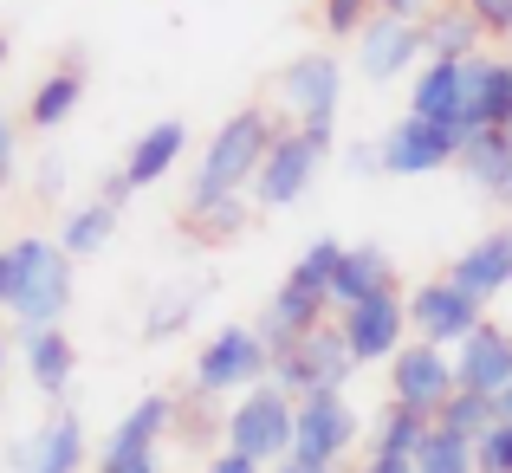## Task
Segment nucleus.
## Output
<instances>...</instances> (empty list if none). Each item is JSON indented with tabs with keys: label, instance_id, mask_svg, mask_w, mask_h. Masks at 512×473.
I'll list each match as a JSON object with an SVG mask.
<instances>
[{
	"label": "nucleus",
	"instance_id": "1",
	"mask_svg": "<svg viewBox=\"0 0 512 473\" xmlns=\"http://www.w3.org/2000/svg\"><path fill=\"white\" fill-rule=\"evenodd\" d=\"M338 260H344V240H312V247L292 260V273L279 279V292L260 305V344L273 350H292L299 337H312L318 324H331V279H338Z\"/></svg>",
	"mask_w": 512,
	"mask_h": 473
},
{
	"label": "nucleus",
	"instance_id": "2",
	"mask_svg": "<svg viewBox=\"0 0 512 473\" xmlns=\"http://www.w3.org/2000/svg\"><path fill=\"white\" fill-rule=\"evenodd\" d=\"M286 137L279 111L266 104H240L221 130L208 137V156L195 162V182H188V201H214V195H247L260 162L273 156V143Z\"/></svg>",
	"mask_w": 512,
	"mask_h": 473
},
{
	"label": "nucleus",
	"instance_id": "3",
	"mask_svg": "<svg viewBox=\"0 0 512 473\" xmlns=\"http://www.w3.org/2000/svg\"><path fill=\"white\" fill-rule=\"evenodd\" d=\"M13 260H20V273H13V305L7 312L20 318V331H52L65 312H72V253L59 247V240H13Z\"/></svg>",
	"mask_w": 512,
	"mask_h": 473
},
{
	"label": "nucleus",
	"instance_id": "4",
	"mask_svg": "<svg viewBox=\"0 0 512 473\" xmlns=\"http://www.w3.org/2000/svg\"><path fill=\"white\" fill-rule=\"evenodd\" d=\"M292 428H299V402L266 376L260 389H247V396L227 409V448L273 473L279 461H292Z\"/></svg>",
	"mask_w": 512,
	"mask_h": 473
},
{
	"label": "nucleus",
	"instance_id": "5",
	"mask_svg": "<svg viewBox=\"0 0 512 473\" xmlns=\"http://www.w3.org/2000/svg\"><path fill=\"white\" fill-rule=\"evenodd\" d=\"M273 376V350L253 324H221L195 357V396H247Z\"/></svg>",
	"mask_w": 512,
	"mask_h": 473
},
{
	"label": "nucleus",
	"instance_id": "6",
	"mask_svg": "<svg viewBox=\"0 0 512 473\" xmlns=\"http://www.w3.org/2000/svg\"><path fill=\"white\" fill-rule=\"evenodd\" d=\"M350 376H357V357H350V344H344L338 318H331V324H318L312 337H299L292 350H279V357H273V383L286 389L292 402L325 396V389H344Z\"/></svg>",
	"mask_w": 512,
	"mask_h": 473
},
{
	"label": "nucleus",
	"instance_id": "7",
	"mask_svg": "<svg viewBox=\"0 0 512 473\" xmlns=\"http://www.w3.org/2000/svg\"><path fill=\"white\" fill-rule=\"evenodd\" d=\"M331 143H338V130H299L292 124L286 137L273 143V156L260 162V175H253V208H292V201L312 188V175L325 169Z\"/></svg>",
	"mask_w": 512,
	"mask_h": 473
},
{
	"label": "nucleus",
	"instance_id": "8",
	"mask_svg": "<svg viewBox=\"0 0 512 473\" xmlns=\"http://www.w3.org/2000/svg\"><path fill=\"white\" fill-rule=\"evenodd\" d=\"M480 324H487V305L467 299L454 279H422V286L409 292V331H415V344L461 350Z\"/></svg>",
	"mask_w": 512,
	"mask_h": 473
},
{
	"label": "nucleus",
	"instance_id": "9",
	"mask_svg": "<svg viewBox=\"0 0 512 473\" xmlns=\"http://www.w3.org/2000/svg\"><path fill=\"white\" fill-rule=\"evenodd\" d=\"M357 409H350L344 389H325V396L299 402V428H292V461L299 467H338L350 448H357Z\"/></svg>",
	"mask_w": 512,
	"mask_h": 473
},
{
	"label": "nucleus",
	"instance_id": "10",
	"mask_svg": "<svg viewBox=\"0 0 512 473\" xmlns=\"http://www.w3.org/2000/svg\"><path fill=\"white\" fill-rule=\"evenodd\" d=\"M454 389H461L454 350H435V344H415L409 337V344L389 357V402H409V409L428 415V422L454 402Z\"/></svg>",
	"mask_w": 512,
	"mask_h": 473
},
{
	"label": "nucleus",
	"instance_id": "11",
	"mask_svg": "<svg viewBox=\"0 0 512 473\" xmlns=\"http://www.w3.org/2000/svg\"><path fill=\"white\" fill-rule=\"evenodd\" d=\"M279 98L292 104L299 130H338V98H344V65L331 52H299L279 72Z\"/></svg>",
	"mask_w": 512,
	"mask_h": 473
},
{
	"label": "nucleus",
	"instance_id": "12",
	"mask_svg": "<svg viewBox=\"0 0 512 473\" xmlns=\"http://www.w3.org/2000/svg\"><path fill=\"white\" fill-rule=\"evenodd\" d=\"M376 156H383V175H435V169H448V162L461 156V130L428 124V117L402 111L396 124L383 130Z\"/></svg>",
	"mask_w": 512,
	"mask_h": 473
},
{
	"label": "nucleus",
	"instance_id": "13",
	"mask_svg": "<svg viewBox=\"0 0 512 473\" xmlns=\"http://www.w3.org/2000/svg\"><path fill=\"white\" fill-rule=\"evenodd\" d=\"M338 331H344V344H350L357 363H389L409 344V299H402V292L363 299V305H350V312H338Z\"/></svg>",
	"mask_w": 512,
	"mask_h": 473
},
{
	"label": "nucleus",
	"instance_id": "14",
	"mask_svg": "<svg viewBox=\"0 0 512 473\" xmlns=\"http://www.w3.org/2000/svg\"><path fill=\"white\" fill-rule=\"evenodd\" d=\"M467 130H512V59H474L461 65V137Z\"/></svg>",
	"mask_w": 512,
	"mask_h": 473
},
{
	"label": "nucleus",
	"instance_id": "15",
	"mask_svg": "<svg viewBox=\"0 0 512 473\" xmlns=\"http://www.w3.org/2000/svg\"><path fill=\"white\" fill-rule=\"evenodd\" d=\"M415 52H428L422 26L389 20V13H370V20H363V33H357V65H363V78H370V85H389V78L415 72Z\"/></svg>",
	"mask_w": 512,
	"mask_h": 473
},
{
	"label": "nucleus",
	"instance_id": "16",
	"mask_svg": "<svg viewBox=\"0 0 512 473\" xmlns=\"http://www.w3.org/2000/svg\"><path fill=\"white\" fill-rule=\"evenodd\" d=\"M78 467H85V422H78V409H52L13 448V473H78Z\"/></svg>",
	"mask_w": 512,
	"mask_h": 473
},
{
	"label": "nucleus",
	"instance_id": "17",
	"mask_svg": "<svg viewBox=\"0 0 512 473\" xmlns=\"http://www.w3.org/2000/svg\"><path fill=\"white\" fill-rule=\"evenodd\" d=\"M454 376H461V389L500 402V389L512 383V331H506V324H493V318L480 324V331L454 350Z\"/></svg>",
	"mask_w": 512,
	"mask_h": 473
},
{
	"label": "nucleus",
	"instance_id": "18",
	"mask_svg": "<svg viewBox=\"0 0 512 473\" xmlns=\"http://www.w3.org/2000/svg\"><path fill=\"white\" fill-rule=\"evenodd\" d=\"M441 279H454V286L467 292V299H500V292L512 286V227H493V234H480L474 247L461 253V260H448V273Z\"/></svg>",
	"mask_w": 512,
	"mask_h": 473
},
{
	"label": "nucleus",
	"instance_id": "19",
	"mask_svg": "<svg viewBox=\"0 0 512 473\" xmlns=\"http://www.w3.org/2000/svg\"><path fill=\"white\" fill-rule=\"evenodd\" d=\"M175 409H182V402L163 396V389H156V396H143L130 415H117V428L104 435V454H98V461H143V454H156V441L175 428Z\"/></svg>",
	"mask_w": 512,
	"mask_h": 473
},
{
	"label": "nucleus",
	"instance_id": "20",
	"mask_svg": "<svg viewBox=\"0 0 512 473\" xmlns=\"http://www.w3.org/2000/svg\"><path fill=\"white\" fill-rule=\"evenodd\" d=\"M383 292H396V260L383 247H344L338 279H331V312H350V305L383 299Z\"/></svg>",
	"mask_w": 512,
	"mask_h": 473
},
{
	"label": "nucleus",
	"instance_id": "21",
	"mask_svg": "<svg viewBox=\"0 0 512 473\" xmlns=\"http://www.w3.org/2000/svg\"><path fill=\"white\" fill-rule=\"evenodd\" d=\"M454 162H461V175L480 195H493V201L512 195V130H467Z\"/></svg>",
	"mask_w": 512,
	"mask_h": 473
},
{
	"label": "nucleus",
	"instance_id": "22",
	"mask_svg": "<svg viewBox=\"0 0 512 473\" xmlns=\"http://www.w3.org/2000/svg\"><path fill=\"white\" fill-rule=\"evenodd\" d=\"M20 344H26V376H33V389L59 402L65 389H72V376H78V344L59 331V324H52V331H20Z\"/></svg>",
	"mask_w": 512,
	"mask_h": 473
},
{
	"label": "nucleus",
	"instance_id": "23",
	"mask_svg": "<svg viewBox=\"0 0 512 473\" xmlns=\"http://www.w3.org/2000/svg\"><path fill=\"white\" fill-rule=\"evenodd\" d=\"M78 98H85V52H65V59L39 78L33 104H26V124L33 130H59L65 117L78 111Z\"/></svg>",
	"mask_w": 512,
	"mask_h": 473
},
{
	"label": "nucleus",
	"instance_id": "24",
	"mask_svg": "<svg viewBox=\"0 0 512 473\" xmlns=\"http://www.w3.org/2000/svg\"><path fill=\"white\" fill-rule=\"evenodd\" d=\"M428 415H415L409 402H383V409L370 415V428H363V448H370V461H415V448L428 441Z\"/></svg>",
	"mask_w": 512,
	"mask_h": 473
},
{
	"label": "nucleus",
	"instance_id": "25",
	"mask_svg": "<svg viewBox=\"0 0 512 473\" xmlns=\"http://www.w3.org/2000/svg\"><path fill=\"white\" fill-rule=\"evenodd\" d=\"M188 150V130L175 124V117H163V124H150L137 143H130V156H124V182H130V195L137 188H150V182H163V175L182 162Z\"/></svg>",
	"mask_w": 512,
	"mask_h": 473
},
{
	"label": "nucleus",
	"instance_id": "26",
	"mask_svg": "<svg viewBox=\"0 0 512 473\" xmlns=\"http://www.w3.org/2000/svg\"><path fill=\"white\" fill-rule=\"evenodd\" d=\"M461 65H467V59H422L409 111H415V117H428V124L461 130Z\"/></svg>",
	"mask_w": 512,
	"mask_h": 473
},
{
	"label": "nucleus",
	"instance_id": "27",
	"mask_svg": "<svg viewBox=\"0 0 512 473\" xmlns=\"http://www.w3.org/2000/svg\"><path fill=\"white\" fill-rule=\"evenodd\" d=\"M422 39H428V59H474L487 26L467 13V0H441L435 13L422 20Z\"/></svg>",
	"mask_w": 512,
	"mask_h": 473
},
{
	"label": "nucleus",
	"instance_id": "28",
	"mask_svg": "<svg viewBox=\"0 0 512 473\" xmlns=\"http://www.w3.org/2000/svg\"><path fill=\"white\" fill-rule=\"evenodd\" d=\"M247 221H253V201H247V195L182 201V234L195 240V247H221V240H234V234H240Z\"/></svg>",
	"mask_w": 512,
	"mask_h": 473
},
{
	"label": "nucleus",
	"instance_id": "29",
	"mask_svg": "<svg viewBox=\"0 0 512 473\" xmlns=\"http://www.w3.org/2000/svg\"><path fill=\"white\" fill-rule=\"evenodd\" d=\"M117 221H124V208L98 195V201H85V208H72V214H65L59 247L72 253V260H91V253H104V240L117 234Z\"/></svg>",
	"mask_w": 512,
	"mask_h": 473
},
{
	"label": "nucleus",
	"instance_id": "30",
	"mask_svg": "<svg viewBox=\"0 0 512 473\" xmlns=\"http://www.w3.org/2000/svg\"><path fill=\"white\" fill-rule=\"evenodd\" d=\"M493 422H500V402H493V396H474V389H454V402L435 415V428H448V435H467V441H480Z\"/></svg>",
	"mask_w": 512,
	"mask_h": 473
},
{
	"label": "nucleus",
	"instance_id": "31",
	"mask_svg": "<svg viewBox=\"0 0 512 473\" xmlns=\"http://www.w3.org/2000/svg\"><path fill=\"white\" fill-rule=\"evenodd\" d=\"M415 473H474V441L448 435V428H428V441L415 448Z\"/></svg>",
	"mask_w": 512,
	"mask_h": 473
},
{
	"label": "nucleus",
	"instance_id": "32",
	"mask_svg": "<svg viewBox=\"0 0 512 473\" xmlns=\"http://www.w3.org/2000/svg\"><path fill=\"white\" fill-rule=\"evenodd\" d=\"M195 305H201V286L195 292H175V299H163V305H150V318H143V344H163V337H175L188 318H195Z\"/></svg>",
	"mask_w": 512,
	"mask_h": 473
},
{
	"label": "nucleus",
	"instance_id": "33",
	"mask_svg": "<svg viewBox=\"0 0 512 473\" xmlns=\"http://www.w3.org/2000/svg\"><path fill=\"white\" fill-rule=\"evenodd\" d=\"M474 473H512V422H493L474 441Z\"/></svg>",
	"mask_w": 512,
	"mask_h": 473
},
{
	"label": "nucleus",
	"instance_id": "34",
	"mask_svg": "<svg viewBox=\"0 0 512 473\" xmlns=\"http://www.w3.org/2000/svg\"><path fill=\"white\" fill-rule=\"evenodd\" d=\"M318 13H325V33H331V39H357L363 20L376 13V0H325Z\"/></svg>",
	"mask_w": 512,
	"mask_h": 473
},
{
	"label": "nucleus",
	"instance_id": "35",
	"mask_svg": "<svg viewBox=\"0 0 512 473\" xmlns=\"http://www.w3.org/2000/svg\"><path fill=\"white\" fill-rule=\"evenodd\" d=\"M467 13L487 26V39H512V0H467Z\"/></svg>",
	"mask_w": 512,
	"mask_h": 473
},
{
	"label": "nucleus",
	"instance_id": "36",
	"mask_svg": "<svg viewBox=\"0 0 512 473\" xmlns=\"http://www.w3.org/2000/svg\"><path fill=\"white\" fill-rule=\"evenodd\" d=\"M435 7H441V0H376V13H389V20H409V26H422Z\"/></svg>",
	"mask_w": 512,
	"mask_h": 473
},
{
	"label": "nucleus",
	"instance_id": "37",
	"mask_svg": "<svg viewBox=\"0 0 512 473\" xmlns=\"http://www.w3.org/2000/svg\"><path fill=\"white\" fill-rule=\"evenodd\" d=\"M208 473H260V461H247V454L221 448V454H208Z\"/></svg>",
	"mask_w": 512,
	"mask_h": 473
},
{
	"label": "nucleus",
	"instance_id": "38",
	"mask_svg": "<svg viewBox=\"0 0 512 473\" xmlns=\"http://www.w3.org/2000/svg\"><path fill=\"white\" fill-rule=\"evenodd\" d=\"M13 273H20V260H13V247H0V312L13 305Z\"/></svg>",
	"mask_w": 512,
	"mask_h": 473
},
{
	"label": "nucleus",
	"instance_id": "39",
	"mask_svg": "<svg viewBox=\"0 0 512 473\" xmlns=\"http://www.w3.org/2000/svg\"><path fill=\"white\" fill-rule=\"evenodd\" d=\"M98 473H163L156 454H143V461H98Z\"/></svg>",
	"mask_w": 512,
	"mask_h": 473
},
{
	"label": "nucleus",
	"instance_id": "40",
	"mask_svg": "<svg viewBox=\"0 0 512 473\" xmlns=\"http://www.w3.org/2000/svg\"><path fill=\"white\" fill-rule=\"evenodd\" d=\"M7 175H13V124L0 117V182H7Z\"/></svg>",
	"mask_w": 512,
	"mask_h": 473
},
{
	"label": "nucleus",
	"instance_id": "41",
	"mask_svg": "<svg viewBox=\"0 0 512 473\" xmlns=\"http://www.w3.org/2000/svg\"><path fill=\"white\" fill-rule=\"evenodd\" d=\"M357 473H415V461H363Z\"/></svg>",
	"mask_w": 512,
	"mask_h": 473
},
{
	"label": "nucleus",
	"instance_id": "42",
	"mask_svg": "<svg viewBox=\"0 0 512 473\" xmlns=\"http://www.w3.org/2000/svg\"><path fill=\"white\" fill-rule=\"evenodd\" d=\"M500 422H512V383L500 389Z\"/></svg>",
	"mask_w": 512,
	"mask_h": 473
},
{
	"label": "nucleus",
	"instance_id": "43",
	"mask_svg": "<svg viewBox=\"0 0 512 473\" xmlns=\"http://www.w3.org/2000/svg\"><path fill=\"white\" fill-rule=\"evenodd\" d=\"M273 473H325V467H299V461H279Z\"/></svg>",
	"mask_w": 512,
	"mask_h": 473
},
{
	"label": "nucleus",
	"instance_id": "44",
	"mask_svg": "<svg viewBox=\"0 0 512 473\" xmlns=\"http://www.w3.org/2000/svg\"><path fill=\"white\" fill-rule=\"evenodd\" d=\"M0 376H7V337H0Z\"/></svg>",
	"mask_w": 512,
	"mask_h": 473
},
{
	"label": "nucleus",
	"instance_id": "45",
	"mask_svg": "<svg viewBox=\"0 0 512 473\" xmlns=\"http://www.w3.org/2000/svg\"><path fill=\"white\" fill-rule=\"evenodd\" d=\"M0 65H7V33H0Z\"/></svg>",
	"mask_w": 512,
	"mask_h": 473
},
{
	"label": "nucleus",
	"instance_id": "46",
	"mask_svg": "<svg viewBox=\"0 0 512 473\" xmlns=\"http://www.w3.org/2000/svg\"><path fill=\"white\" fill-rule=\"evenodd\" d=\"M506 208H512V195H506Z\"/></svg>",
	"mask_w": 512,
	"mask_h": 473
}]
</instances>
